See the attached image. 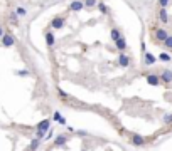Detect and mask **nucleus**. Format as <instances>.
<instances>
[{"mask_svg": "<svg viewBox=\"0 0 172 151\" xmlns=\"http://www.w3.org/2000/svg\"><path fill=\"white\" fill-rule=\"evenodd\" d=\"M169 37V34H167V30H164V29H154V39H155L157 42H162Z\"/></svg>", "mask_w": 172, "mask_h": 151, "instance_id": "obj_1", "label": "nucleus"}, {"mask_svg": "<svg viewBox=\"0 0 172 151\" xmlns=\"http://www.w3.org/2000/svg\"><path fill=\"white\" fill-rule=\"evenodd\" d=\"M14 44H15L14 35L9 34V32H3V35H2V45H3V47H12Z\"/></svg>", "mask_w": 172, "mask_h": 151, "instance_id": "obj_2", "label": "nucleus"}, {"mask_svg": "<svg viewBox=\"0 0 172 151\" xmlns=\"http://www.w3.org/2000/svg\"><path fill=\"white\" fill-rule=\"evenodd\" d=\"M159 77H160V82L170 84V82H172V71H170V69H164L162 72L159 74Z\"/></svg>", "mask_w": 172, "mask_h": 151, "instance_id": "obj_3", "label": "nucleus"}, {"mask_svg": "<svg viewBox=\"0 0 172 151\" xmlns=\"http://www.w3.org/2000/svg\"><path fill=\"white\" fill-rule=\"evenodd\" d=\"M145 79H147V84H150V86H159V84H160V77H159V74L150 72V74H147V76H145Z\"/></svg>", "mask_w": 172, "mask_h": 151, "instance_id": "obj_4", "label": "nucleus"}, {"mask_svg": "<svg viewBox=\"0 0 172 151\" xmlns=\"http://www.w3.org/2000/svg\"><path fill=\"white\" fill-rule=\"evenodd\" d=\"M130 141H132L133 146H143L145 145V138L140 136V134H137V133H133V134L130 136Z\"/></svg>", "mask_w": 172, "mask_h": 151, "instance_id": "obj_5", "label": "nucleus"}, {"mask_svg": "<svg viewBox=\"0 0 172 151\" xmlns=\"http://www.w3.org/2000/svg\"><path fill=\"white\" fill-rule=\"evenodd\" d=\"M49 129H51V121H49V119L41 121V123H39V126H37V131H39V133H42L44 136H46V133H47Z\"/></svg>", "mask_w": 172, "mask_h": 151, "instance_id": "obj_6", "label": "nucleus"}, {"mask_svg": "<svg viewBox=\"0 0 172 151\" xmlns=\"http://www.w3.org/2000/svg\"><path fill=\"white\" fill-rule=\"evenodd\" d=\"M64 24H66V20H64L63 17H54V19L51 20V27L52 29H63Z\"/></svg>", "mask_w": 172, "mask_h": 151, "instance_id": "obj_7", "label": "nucleus"}, {"mask_svg": "<svg viewBox=\"0 0 172 151\" xmlns=\"http://www.w3.org/2000/svg\"><path fill=\"white\" fill-rule=\"evenodd\" d=\"M155 60H157V57L154 56V54H150V52H145V54H143V62H145L147 66H154V64H155Z\"/></svg>", "mask_w": 172, "mask_h": 151, "instance_id": "obj_8", "label": "nucleus"}, {"mask_svg": "<svg viewBox=\"0 0 172 151\" xmlns=\"http://www.w3.org/2000/svg\"><path fill=\"white\" fill-rule=\"evenodd\" d=\"M69 9L73 10V12H80V10H83V9H84V3L81 2V0H74V2H71Z\"/></svg>", "mask_w": 172, "mask_h": 151, "instance_id": "obj_9", "label": "nucleus"}, {"mask_svg": "<svg viewBox=\"0 0 172 151\" xmlns=\"http://www.w3.org/2000/svg\"><path fill=\"white\" fill-rule=\"evenodd\" d=\"M44 37H46V45H47V47H52V45L56 44V37L52 32H46Z\"/></svg>", "mask_w": 172, "mask_h": 151, "instance_id": "obj_10", "label": "nucleus"}, {"mask_svg": "<svg viewBox=\"0 0 172 151\" xmlns=\"http://www.w3.org/2000/svg\"><path fill=\"white\" fill-rule=\"evenodd\" d=\"M118 64H120L121 67H128V66H130V57L125 56V54L121 52V54H120V57H118Z\"/></svg>", "mask_w": 172, "mask_h": 151, "instance_id": "obj_11", "label": "nucleus"}, {"mask_svg": "<svg viewBox=\"0 0 172 151\" xmlns=\"http://www.w3.org/2000/svg\"><path fill=\"white\" fill-rule=\"evenodd\" d=\"M66 143H68V136H66V134H59V136L54 139V145H56V146H64Z\"/></svg>", "mask_w": 172, "mask_h": 151, "instance_id": "obj_12", "label": "nucleus"}, {"mask_svg": "<svg viewBox=\"0 0 172 151\" xmlns=\"http://www.w3.org/2000/svg\"><path fill=\"white\" fill-rule=\"evenodd\" d=\"M159 19L162 24H167L169 22V15H167V9H160L159 10Z\"/></svg>", "mask_w": 172, "mask_h": 151, "instance_id": "obj_13", "label": "nucleus"}, {"mask_svg": "<svg viewBox=\"0 0 172 151\" xmlns=\"http://www.w3.org/2000/svg\"><path fill=\"white\" fill-rule=\"evenodd\" d=\"M115 45H117V49L120 50V52H123V50L127 49V41H125L123 37H120L117 42H115Z\"/></svg>", "mask_w": 172, "mask_h": 151, "instance_id": "obj_14", "label": "nucleus"}, {"mask_svg": "<svg viewBox=\"0 0 172 151\" xmlns=\"http://www.w3.org/2000/svg\"><path fill=\"white\" fill-rule=\"evenodd\" d=\"M39 145H41V139H37V138L32 139L31 145H29V148H27V151H35V149L39 148Z\"/></svg>", "mask_w": 172, "mask_h": 151, "instance_id": "obj_15", "label": "nucleus"}, {"mask_svg": "<svg viewBox=\"0 0 172 151\" xmlns=\"http://www.w3.org/2000/svg\"><path fill=\"white\" fill-rule=\"evenodd\" d=\"M110 34H112V41L113 42H117L118 39L121 37V34H120V30H118V29H112V32H110Z\"/></svg>", "mask_w": 172, "mask_h": 151, "instance_id": "obj_16", "label": "nucleus"}, {"mask_svg": "<svg viewBox=\"0 0 172 151\" xmlns=\"http://www.w3.org/2000/svg\"><path fill=\"white\" fill-rule=\"evenodd\" d=\"M84 7L86 9H93V7H96L98 5V0H84Z\"/></svg>", "mask_w": 172, "mask_h": 151, "instance_id": "obj_17", "label": "nucleus"}, {"mask_svg": "<svg viewBox=\"0 0 172 151\" xmlns=\"http://www.w3.org/2000/svg\"><path fill=\"white\" fill-rule=\"evenodd\" d=\"M164 47H166L167 50H172V35H169V37L164 41Z\"/></svg>", "mask_w": 172, "mask_h": 151, "instance_id": "obj_18", "label": "nucleus"}, {"mask_svg": "<svg viewBox=\"0 0 172 151\" xmlns=\"http://www.w3.org/2000/svg\"><path fill=\"white\" fill-rule=\"evenodd\" d=\"M15 14H17V17H24V15H27V9H24V7H17Z\"/></svg>", "mask_w": 172, "mask_h": 151, "instance_id": "obj_19", "label": "nucleus"}, {"mask_svg": "<svg viewBox=\"0 0 172 151\" xmlns=\"http://www.w3.org/2000/svg\"><path fill=\"white\" fill-rule=\"evenodd\" d=\"M159 59L162 60V62H170V56H169L167 52H162V54L159 56Z\"/></svg>", "mask_w": 172, "mask_h": 151, "instance_id": "obj_20", "label": "nucleus"}, {"mask_svg": "<svg viewBox=\"0 0 172 151\" xmlns=\"http://www.w3.org/2000/svg\"><path fill=\"white\" fill-rule=\"evenodd\" d=\"M98 9H100V12H101V14H108V7H106L105 3L100 2V3H98Z\"/></svg>", "mask_w": 172, "mask_h": 151, "instance_id": "obj_21", "label": "nucleus"}, {"mask_svg": "<svg viewBox=\"0 0 172 151\" xmlns=\"http://www.w3.org/2000/svg\"><path fill=\"white\" fill-rule=\"evenodd\" d=\"M169 3H170V0H159V7H160V9H167Z\"/></svg>", "mask_w": 172, "mask_h": 151, "instance_id": "obj_22", "label": "nucleus"}, {"mask_svg": "<svg viewBox=\"0 0 172 151\" xmlns=\"http://www.w3.org/2000/svg\"><path fill=\"white\" fill-rule=\"evenodd\" d=\"M162 121L166 124H172V114H166V116L162 118Z\"/></svg>", "mask_w": 172, "mask_h": 151, "instance_id": "obj_23", "label": "nucleus"}, {"mask_svg": "<svg viewBox=\"0 0 172 151\" xmlns=\"http://www.w3.org/2000/svg\"><path fill=\"white\" fill-rule=\"evenodd\" d=\"M31 72H29L27 69H20V71H17V76H20V77H26V76H29Z\"/></svg>", "mask_w": 172, "mask_h": 151, "instance_id": "obj_24", "label": "nucleus"}, {"mask_svg": "<svg viewBox=\"0 0 172 151\" xmlns=\"http://www.w3.org/2000/svg\"><path fill=\"white\" fill-rule=\"evenodd\" d=\"M61 119H63V116H61V113H59V111H56V113H54V116H52V121H57V123H59Z\"/></svg>", "mask_w": 172, "mask_h": 151, "instance_id": "obj_25", "label": "nucleus"}, {"mask_svg": "<svg viewBox=\"0 0 172 151\" xmlns=\"http://www.w3.org/2000/svg\"><path fill=\"white\" fill-rule=\"evenodd\" d=\"M17 19H19V17H17V14H15V12L10 14V20H12V24H19V22H17Z\"/></svg>", "mask_w": 172, "mask_h": 151, "instance_id": "obj_26", "label": "nucleus"}, {"mask_svg": "<svg viewBox=\"0 0 172 151\" xmlns=\"http://www.w3.org/2000/svg\"><path fill=\"white\" fill-rule=\"evenodd\" d=\"M57 92H59V96H61V98H63V99H69V94H68V92H64L63 89H59V91H57Z\"/></svg>", "mask_w": 172, "mask_h": 151, "instance_id": "obj_27", "label": "nucleus"}, {"mask_svg": "<svg viewBox=\"0 0 172 151\" xmlns=\"http://www.w3.org/2000/svg\"><path fill=\"white\" fill-rule=\"evenodd\" d=\"M52 134H54V131H52V129H49V131L46 133V136H44V138H46V139H49V138H52Z\"/></svg>", "mask_w": 172, "mask_h": 151, "instance_id": "obj_28", "label": "nucleus"}, {"mask_svg": "<svg viewBox=\"0 0 172 151\" xmlns=\"http://www.w3.org/2000/svg\"><path fill=\"white\" fill-rule=\"evenodd\" d=\"M78 134H80V136H88V133H86V131H78Z\"/></svg>", "mask_w": 172, "mask_h": 151, "instance_id": "obj_29", "label": "nucleus"}, {"mask_svg": "<svg viewBox=\"0 0 172 151\" xmlns=\"http://www.w3.org/2000/svg\"><path fill=\"white\" fill-rule=\"evenodd\" d=\"M2 35H3V29L0 27V39H2Z\"/></svg>", "mask_w": 172, "mask_h": 151, "instance_id": "obj_30", "label": "nucleus"}]
</instances>
